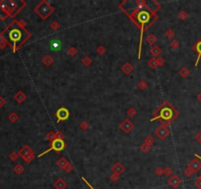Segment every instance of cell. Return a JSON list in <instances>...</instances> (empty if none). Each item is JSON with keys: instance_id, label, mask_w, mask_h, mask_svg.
<instances>
[{"instance_id": "obj_32", "label": "cell", "mask_w": 201, "mask_h": 189, "mask_svg": "<svg viewBox=\"0 0 201 189\" xmlns=\"http://www.w3.org/2000/svg\"><path fill=\"white\" fill-rule=\"evenodd\" d=\"M96 52L99 54V55H104V54L106 52V48L104 46H99L98 47H97Z\"/></svg>"}, {"instance_id": "obj_41", "label": "cell", "mask_w": 201, "mask_h": 189, "mask_svg": "<svg viewBox=\"0 0 201 189\" xmlns=\"http://www.w3.org/2000/svg\"><path fill=\"white\" fill-rule=\"evenodd\" d=\"M156 59H157V65H158V67L163 66L164 64H165V62H166L165 58H164V57H162V56H159Z\"/></svg>"}, {"instance_id": "obj_7", "label": "cell", "mask_w": 201, "mask_h": 189, "mask_svg": "<svg viewBox=\"0 0 201 189\" xmlns=\"http://www.w3.org/2000/svg\"><path fill=\"white\" fill-rule=\"evenodd\" d=\"M124 170H125L124 166L121 163H119V161H116L115 165L111 166V171H113V173H116V175H122V173L124 172Z\"/></svg>"}, {"instance_id": "obj_49", "label": "cell", "mask_w": 201, "mask_h": 189, "mask_svg": "<svg viewBox=\"0 0 201 189\" xmlns=\"http://www.w3.org/2000/svg\"><path fill=\"white\" fill-rule=\"evenodd\" d=\"M82 180H83V181H84V182H85V183H86V184H87V185H88V186H89V187H90L91 189H95V188H94V187H92V185L90 184V183H89V182H88V180H86V179H85V177H82Z\"/></svg>"}, {"instance_id": "obj_2", "label": "cell", "mask_w": 201, "mask_h": 189, "mask_svg": "<svg viewBox=\"0 0 201 189\" xmlns=\"http://www.w3.org/2000/svg\"><path fill=\"white\" fill-rule=\"evenodd\" d=\"M155 134L157 135V137L161 140H165L166 138H168L171 134L170 129L168 128V126L166 124L159 126V127L155 130Z\"/></svg>"}, {"instance_id": "obj_6", "label": "cell", "mask_w": 201, "mask_h": 189, "mask_svg": "<svg viewBox=\"0 0 201 189\" xmlns=\"http://www.w3.org/2000/svg\"><path fill=\"white\" fill-rule=\"evenodd\" d=\"M188 168H191V170L194 171V173L197 172V171H199L201 170V161L198 158L193 159V160L188 163Z\"/></svg>"}, {"instance_id": "obj_18", "label": "cell", "mask_w": 201, "mask_h": 189, "mask_svg": "<svg viewBox=\"0 0 201 189\" xmlns=\"http://www.w3.org/2000/svg\"><path fill=\"white\" fill-rule=\"evenodd\" d=\"M13 171H14L15 173H16V175H22V173H23L24 171H25V168L21 165V163H17V165L13 168Z\"/></svg>"}, {"instance_id": "obj_26", "label": "cell", "mask_w": 201, "mask_h": 189, "mask_svg": "<svg viewBox=\"0 0 201 189\" xmlns=\"http://www.w3.org/2000/svg\"><path fill=\"white\" fill-rule=\"evenodd\" d=\"M23 160L26 161L27 163H32L34 160H35V153L33 152V153H31V154H29V155H27V156H25L24 158H22Z\"/></svg>"}, {"instance_id": "obj_24", "label": "cell", "mask_w": 201, "mask_h": 189, "mask_svg": "<svg viewBox=\"0 0 201 189\" xmlns=\"http://www.w3.org/2000/svg\"><path fill=\"white\" fill-rule=\"evenodd\" d=\"M46 140H48L50 143H52V142L56 139V134L55 132H53V131H49V132L46 134Z\"/></svg>"}, {"instance_id": "obj_13", "label": "cell", "mask_w": 201, "mask_h": 189, "mask_svg": "<svg viewBox=\"0 0 201 189\" xmlns=\"http://www.w3.org/2000/svg\"><path fill=\"white\" fill-rule=\"evenodd\" d=\"M33 150H32L31 148L28 146V145H25L22 147L21 149L19 150L18 152V154H19V157H21V158H24L25 156H27V155H29V154H31V153H33Z\"/></svg>"}, {"instance_id": "obj_40", "label": "cell", "mask_w": 201, "mask_h": 189, "mask_svg": "<svg viewBox=\"0 0 201 189\" xmlns=\"http://www.w3.org/2000/svg\"><path fill=\"white\" fill-rule=\"evenodd\" d=\"M144 142H146L147 144H149V145H151L152 146L154 143H155V139L153 138V136H151V135H148L147 137L145 138V141Z\"/></svg>"}, {"instance_id": "obj_10", "label": "cell", "mask_w": 201, "mask_h": 189, "mask_svg": "<svg viewBox=\"0 0 201 189\" xmlns=\"http://www.w3.org/2000/svg\"><path fill=\"white\" fill-rule=\"evenodd\" d=\"M121 71H122L123 74H125V75H129V74H131L134 71V67L130 62H126V63H124L121 66Z\"/></svg>"}, {"instance_id": "obj_1", "label": "cell", "mask_w": 201, "mask_h": 189, "mask_svg": "<svg viewBox=\"0 0 201 189\" xmlns=\"http://www.w3.org/2000/svg\"><path fill=\"white\" fill-rule=\"evenodd\" d=\"M66 147V144H65V142H64L63 140H59V139H55L52 143H51V147L50 148L48 149V150H46V151H44L41 154H39V155L38 156V158H41V156H44V155H46V153H48V152H50V151H55L56 153H60L61 151H63L64 150V148Z\"/></svg>"}, {"instance_id": "obj_25", "label": "cell", "mask_w": 201, "mask_h": 189, "mask_svg": "<svg viewBox=\"0 0 201 189\" xmlns=\"http://www.w3.org/2000/svg\"><path fill=\"white\" fill-rule=\"evenodd\" d=\"M126 114H127L128 117L133 118V117H135V116L137 115V110H136V109L134 108H130L127 109V111H126Z\"/></svg>"}, {"instance_id": "obj_44", "label": "cell", "mask_w": 201, "mask_h": 189, "mask_svg": "<svg viewBox=\"0 0 201 189\" xmlns=\"http://www.w3.org/2000/svg\"><path fill=\"white\" fill-rule=\"evenodd\" d=\"M73 168H73V166H72L71 163H68V166H67L66 168H65V170H64V171H66L67 173H70L71 171L73 170Z\"/></svg>"}, {"instance_id": "obj_45", "label": "cell", "mask_w": 201, "mask_h": 189, "mask_svg": "<svg viewBox=\"0 0 201 189\" xmlns=\"http://www.w3.org/2000/svg\"><path fill=\"white\" fill-rule=\"evenodd\" d=\"M195 141H196L198 144H201V131H199V132L195 135Z\"/></svg>"}, {"instance_id": "obj_43", "label": "cell", "mask_w": 201, "mask_h": 189, "mask_svg": "<svg viewBox=\"0 0 201 189\" xmlns=\"http://www.w3.org/2000/svg\"><path fill=\"white\" fill-rule=\"evenodd\" d=\"M55 134H56V139L64 140V134L61 132V131H57V132H55Z\"/></svg>"}, {"instance_id": "obj_37", "label": "cell", "mask_w": 201, "mask_h": 189, "mask_svg": "<svg viewBox=\"0 0 201 189\" xmlns=\"http://www.w3.org/2000/svg\"><path fill=\"white\" fill-rule=\"evenodd\" d=\"M119 178H120V175H116V173H113V175H111V176H110L111 181L113 183H116L117 181H119Z\"/></svg>"}, {"instance_id": "obj_14", "label": "cell", "mask_w": 201, "mask_h": 189, "mask_svg": "<svg viewBox=\"0 0 201 189\" xmlns=\"http://www.w3.org/2000/svg\"><path fill=\"white\" fill-rule=\"evenodd\" d=\"M41 62H43V64L46 67H49V66H51L53 64L54 59H53V57L51 56V55H49V54H46V55H44L43 57V59H41Z\"/></svg>"}, {"instance_id": "obj_47", "label": "cell", "mask_w": 201, "mask_h": 189, "mask_svg": "<svg viewBox=\"0 0 201 189\" xmlns=\"http://www.w3.org/2000/svg\"><path fill=\"white\" fill-rule=\"evenodd\" d=\"M7 46H8V43H7L5 41H3V39L0 41V49H4Z\"/></svg>"}, {"instance_id": "obj_16", "label": "cell", "mask_w": 201, "mask_h": 189, "mask_svg": "<svg viewBox=\"0 0 201 189\" xmlns=\"http://www.w3.org/2000/svg\"><path fill=\"white\" fill-rule=\"evenodd\" d=\"M150 54L152 55L153 57H155V58H157V57L160 56V54L162 53V49H161L160 46H153L152 47L150 48Z\"/></svg>"}, {"instance_id": "obj_17", "label": "cell", "mask_w": 201, "mask_h": 189, "mask_svg": "<svg viewBox=\"0 0 201 189\" xmlns=\"http://www.w3.org/2000/svg\"><path fill=\"white\" fill-rule=\"evenodd\" d=\"M145 41H146V43H147L148 44H150V46H153L154 44L156 43V41H157V37H156L155 34H149L148 36H146Z\"/></svg>"}, {"instance_id": "obj_36", "label": "cell", "mask_w": 201, "mask_h": 189, "mask_svg": "<svg viewBox=\"0 0 201 189\" xmlns=\"http://www.w3.org/2000/svg\"><path fill=\"white\" fill-rule=\"evenodd\" d=\"M154 172H155V175L157 176H162L164 175V168H162V166H158V168H155V170H154Z\"/></svg>"}, {"instance_id": "obj_39", "label": "cell", "mask_w": 201, "mask_h": 189, "mask_svg": "<svg viewBox=\"0 0 201 189\" xmlns=\"http://www.w3.org/2000/svg\"><path fill=\"white\" fill-rule=\"evenodd\" d=\"M9 159L12 161H16L19 159V154L16 153V152H12V153L9 155Z\"/></svg>"}, {"instance_id": "obj_9", "label": "cell", "mask_w": 201, "mask_h": 189, "mask_svg": "<svg viewBox=\"0 0 201 189\" xmlns=\"http://www.w3.org/2000/svg\"><path fill=\"white\" fill-rule=\"evenodd\" d=\"M14 99L18 103H22L27 99V94H25L23 91H18L16 94H14Z\"/></svg>"}, {"instance_id": "obj_38", "label": "cell", "mask_w": 201, "mask_h": 189, "mask_svg": "<svg viewBox=\"0 0 201 189\" xmlns=\"http://www.w3.org/2000/svg\"><path fill=\"white\" fill-rule=\"evenodd\" d=\"M183 173H184V175L186 176V177L189 178V177H191L193 175H194V171H193L191 168H189L187 166V168H185V170H184V172H183Z\"/></svg>"}, {"instance_id": "obj_15", "label": "cell", "mask_w": 201, "mask_h": 189, "mask_svg": "<svg viewBox=\"0 0 201 189\" xmlns=\"http://www.w3.org/2000/svg\"><path fill=\"white\" fill-rule=\"evenodd\" d=\"M68 163H69V161L66 160L64 157H61V158H59L57 161H56V166H58L60 170H65V168L67 166H68Z\"/></svg>"}, {"instance_id": "obj_35", "label": "cell", "mask_w": 201, "mask_h": 189, "mask_svg": "<svg viewBox=\"0 0 201 189\" xmlns=\"http://www.w3.org/2000/svg\"><path fill=\"white\" fill-rule=\"evenodd\" d=\"M50 29L52 30V31H58L59 29H60V24L58 23V22L56 21H53L50 23Z\"/></svg>"}, {"instance_id": "obj_34", "label": "cell", "mask_w": 201, "mask_h": 189, "mask_svg": "<svg viewBox=\"0 0 201 189\" xmlns=\"http://www.w3.org/2000/svg\"><path fill=\"white\" fill-rule=\"evenodd\" d=\"M173 170H172V168H170V166H167V168H164V175L166 176H168V177H171V176L173 175Z\"/></svg>"}, {"instance_id": "obj_28", "label": "cell", "mask_w": 201, "mask_h": 189, "mask_svg": "<svg viewBox=\"0 0 201 189\" xmlns=\"http://www.w3.org/2000/svg\"><path fill=\"white\" fill-rule=\"evenodd\" d=\"M148 66L150 67L151 69H156L158 67L157 65V59L155 58V57H153V58H151L150 60L148 61Z\"/></svg>"}, {"instance_id": "obj_21", "label": "cell", "mask_w": 201, "mask_h": 189, "mask_svg": "<svg viewBox=\"0 0 201 189\" xmlns=\"http://www.w3.org/2000/svg\"><path fill=\"white\" fill-rule=\"evenodd\" d=\"M19 115H18V113L17 112H15V111H13V112H11L8 115V119L10 121H11L12 123H15V122H17V121L19 120Z\"/></svg>"}, {"instance_id": "obj_12", "label": "cell", "mask_w": 201, "mask_h": 189, "mask_svg": "<svg viewBox=\"0 0 201 189\" xmlns=\"http://www.w3.org/2000/svg\"><path fill=\"white\" fill-rule=\"evenodd\" d=\"M53 186H54V188H55V189H65L67 187V183H66V181L63 179V178L59 177L55 181H54Z\"/></svg>"}, {"instance_id": "obj_11", "label": "cell", "mask_w": 201, "mask_h": 189, "mask_svg": "<svg viewBox=\"0 0 201 189\" xmlns=\"http://www.w3.org/2000/svg\"><path fill=\"white\" fill-rule=\"evenodd\" d=\"M192 49H193V50H194L195 52H197V53H198L197 60H196V63H195V66H197L198 63H199V60L201 59V39L197 41L196 43L193 44Z\"/></svg>"}, {"instance_id": "obj_51", "label": "cell", "mask_w": 201, "mask_h": 189, "mask_svg": "<svg viewBox=\"0 0 201 189\" xmlns=\"http://www.w3.org/2000/svg\"><path fill=\"white\" fill-rule=\"evenodd\" d=\"M195 157H196V158H198V159H199V160L201 161V157H200V156H198L197 154H195Z\"/></svg>"}, {"instance_id": "obj_50", "label": "cell", "mask_w": 201, "mask_h": 189, "mask_svg": "<svg viewBox=\"0 0 201 189\" xmlns=\"http://www.w3.org/2000/svg\"><path fill=\"white\" fill-rule=\"evenodd\" d=\"M197 99H198V101H199L200 103H201V92L197 94Z\"/></svg>"}, {"instance_id": "obj_19", "label": "cell", "mask_w": 201, "mask_h": 189, "mask_svg": "<svg viewBox=\"0 0 201 189\" xmlns=\"http://www.w3.org/2000/svg\"><path fill=\"white\" fill-rule=\"evenodd\" d=\"M178 73H180V75L182 76V78H187V77L190 75V71L187 67H182Z\"/></svg>"}, {"instance_id": "obj_23", "label": "cell", "mask_w": 201, "mask_h": 189, "mask_svg": "<svg viewBox=\"0 0 201 189\" xmlns=\"http://www.w3.org/2000/svg\"><path fill=\"white\" fill-rule=\"evenodd\" d=\"M137 87H138V89L140 91H145L146 89H147V87H148V84H147V82H146L145 80H140L138 82Z\"/></svg>"}, {"instance_id": "obj_3", "label": "cell", "mask_w": 201, "mask_h": 189, "mask_svg": "<svg viewBox=\"0 0 201 189\" xmlns=\"http://www.w3.org/2000/svg\"><path fill=\"white\" fill-rule=\"evenodd\" d=\"M56 117H57V122H60V121H64L67 120L70 116V112L66 108H60L56 110L55 113Z\"/></svg>"}, {"instance_id": "obj_42", "label": "cell", "mask_w": 201, "mask_h": 189, "mask_svg": "<svg viewBox=\"0 0 201 189\" xmlns=\"http://www.w3.org/2000/svg\"><path fill=\"white\" fill-rule=\"evenodd\" d=\"M136 5H138L139 8H143V7H146L147 3H146V1H144V0H137V1H136Z\"/></svg>"}, {"instance_id": "obj_22", "label": "cell", "mask_w": 201, "mask_h": 189, "mask_svg": "<svg viewBox=\"0 0 201 189\" xmlns=\"http://www.w3.org/2000/svg\"><path fill=\"white\" fill-rule=\"evenodd\" d=\"M151 149H152V146L149 145V144H147V143H146V142H143L142 145L140 146V150L142 151L144 154L148 153V152L150 151Z\"/></svg>"}, {"instance_id": "obj_52", "label": "cell", "mask_w": 201, "mask_h": 189, "mask_svg": "<svg viewBox=\"0 0 201 189\" xmlns=\"http://www.w3.org/2000/svg\"><path fill=\"white\" fill-rule=\"evenodd\" d=\"M198 178H199V179H201V173H200V175H199V177H198Z\"/></svg>"}, {"instance_id": "obj_46", "label": "cell", "mask_w": 201, "mask_h": 189, "mask_svg": "<svg viewBox=\"0 0 201 189\" xmlns=\"http://www.w3.org/2000/svg\"><path fill=\"white\" fill-rule=\"evenodd\" d=\"M6 104V99H5L3 97L0 96V108H2L3 106Z\"/></svg>"}, {"instance_id": "obj_27", "label": "cell", "mask_w": 201, "mask_h": 189, "mask_svg": "<svg viewBox=\"0 0 201 189\" xmlns=\"http://www.w3.org/2000/svg\"><path fill=\"white\" fill-rule=\"evenodd\" d=\"M77 53H78V50H77V48L75 46H70L68 49H67V54L70 55L71 57H74Z\"/></svg>"}, {"instance_id": "obj_4", "label": "cell", "mask_w": 201, "mask_h": 189, "mask_svg": "<svg viewBox=\"0 0 201 189\" xmlns=\"http://www.w3.org/2000/svg\"><path fill=\"white\" fill-rule=\"evenodd\" d=\"M119 128L124 133L128 134V133H130V131L134 128V123L131 122L129 120V118H125L124 120L119 124Z\"/></svg>"}, {"instance_id": "obj_31", "label": "cell", "mask_w": 201, "mask_h": 189, "mask_svg": "<svg viewBox=\"0 0 201 189\" xmlns=\"http://www.w3.org/2000/svg\"><path fill=\"white\" fill-rule=\"evenodd\" d=\"M178 19L182 20V21H184V20H186L188 18V14L186 11H184V10H182V11H180V13H178Z\"/></svg>"}, {"instance_id": "obj_29", "label": "cell", "mask_w": 201, "mask_h": 189, "mask_svg": "<svg viewBox=\"0 0 201 189\" xmlns=\"http://www.w3.org/2000/svg\"><path fill=\"white\" fill-rule=\"evenodd\" d=\"M165 36H166V38L172 39L175 38V31H173V30H172V29H168L167 31L165 32Z\"/></svg>"}, {"instance_id": "obj_30", "label": "cell", "mask_w": 201, "mask_h": 189, "mask_svg": "<svg viewBox=\"0 0 201 189\" xmlns=\"http://www.w3.org/2000/svg\"><path fill=\"white\" fill-rule=\"evenodd\" d=\"M79 127H80L81 130L87 131L89 128H90V124H89L88 121H82V122L79 124Z\"/></svg>"}, {"instance_id": "obj_48", "label": "cell", "mask_w": 201, "mask_h": 189, "mask_svg": "<svg viewBox=\"0 0 201 189\" xmlns=\"http://www.w3.org/2000/svg\"><path fill=\"white\" fill-rule=\"evenodd\" d=\"M194 184H195V186H196V187H197L198 189H201V179H199V178H197V179L195 180Z\"/></svg>"}, {"instance_id": "obj_8", "label": "cell", "mask_w": 201, "mask_h": 189, "mask_svg": "<svg viewBox=\"0 0 201 189\" xmlns=\"http://www.w3.org/2000/svg\"><path fill=\"white\" fill-rule=\"evenodd\" d=\"M49 48L51 51H59L62 49V44L58 39H53L49 43Z\"/></svg>"}, {"instance_id": "obj_20", "label": "cell", "mask_w": 201, "mask_h": 189, "mask_svg": "<svg viewBox=\"0 0 201 189\" xmlns=\"http://www.w3.org/2000/svg\"><path fill=\"white\" fill-rule=\"evenodd\" d=\"M81 63H82V65H83V66L89 67L92 63H93V61H92L90 56H85V57H83V58H82Z\"/></svg>"}, {"instance_id": "obj_33", "label": "cell", "mask_w": 201, "mask_h": 189, "mask_svg": "<svg viewBox=\"0 0 201 189\" xmlns=\"http://www.w3.org/2000/svg\"><path fill=\"white\" fill-rule=\"evenodd\" d=\"M170 46L172 49L175 50V49H178V47H180V43H178L177 39H173V41H171V43H170Z\"/></svg>"}, {"instance_id": "obj_5", "label": "cell", "mask_w": 201, "mask_h": 189, "mask_svg": "<svg viewBox=\"0 0 201 189\" xmlns=\"http://www.w3.org/2000/svg\"><path fill=\"white\" fill-rule=\"evenodd\" d=\"M182 178L177 175H173L168 180L169 185H170L171 187H173V189H177L178 187H180V185L182 184Z\"/></svg>"}]
</instances>
